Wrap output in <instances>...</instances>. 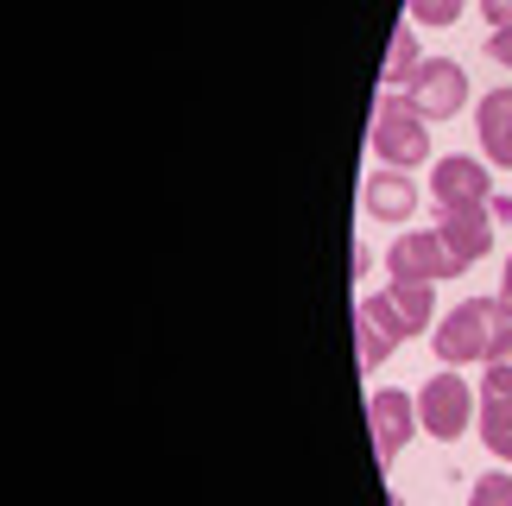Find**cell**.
<instances>
[{"label":"cell","mask_w":512,"mask_h":506,"mask_svg":"<svg viewBox=\"0 0 512 506\" xmlns=\"http://www.w3.org/2000/svg\"><path fill=\"white\" fill-rule=\"evenodd\" d=\"M361 197H367V216H380V222H405L411 209H418V184H411L405 171H373Z\"/></svg>","instance_id":"cell-11"},{"label":"cell","mask_w":512,"mask_h":506,"mask_svg":"<svg viewBox=\"0 0 512 506\" xmlns=\"http://www.w3.org/2000/svg\"><path fill=\"white\" fill-rule=\"evenodd\" d=\"M354 310H367L392 342H405V336H424L430 329V317H437V291H430L424 279H392L386 291H367Z\"/></svg>","instance_id":"cell-3"},{"label":"cell","mask_w":512,"mask_h":506,"mask_svg":"<svg viewBox=\"0 0 512 506\" xmlns=\"http://www.w3.org/2000/svg\"><path fill=\"white\" fill-rule=\"evenodd\" d=\"M418 64H424V57H418V26L405 19V26L392 32V45H386V83H411Z\"/></svg>","instance_id":"cell-13"},{"label":"cell","mask_w":512,"mask_h":506,"mask_svg":"<svg viewBox=\"0 0 512 506\" xmlns=\"http://www.w3.org/2000/svg\"><path fill=\"white\" fill-rule=\"evenodd\" d=\"M430 228H437V235L456 247L468 266L494 253V209H487V203H449V209H437V222H430Z\"/></svg>","instance_id":"cell-8"},{"label":"cell","mask_w":512,"mask_h":506,"mask_svg":"<svg viewBox=\"0 0 512 506\" xmlns=\"http://www.w3.org/2000/svg\"><path fill=\"white\" fill-rule=\"evenodd\" d=\"M405 19H411V26H456V19H462V0H405Z\"/></svg>","instance_id":"cell-15"},{"label":"cell","mask_w":512,"mask_h":506,"mask_svg":"<svg viewBox=\"0 0 512 506\" xmlns=\"http://www.w3.org/2000/svg\"><path fill=\"white\" fill-rule=\"evenodd\" d=\"M367 431H373V456L392 462L411 443V431H418V399L399 393V386H380L367 399Z\"/></svg>","instance_id":"cell-7"},{"label":"cell","mask_w":512,"mask_h":506,"mask_svg":"<svg viewBox=\"0 0 512 506\" xmlns=\"http://www.w3.org/2000/svg\"><path fill=\"white\" fill-rule=\"evenodd\" d=\"M487 209H494V222H512V197H494Z\"/></svg>","instance_id":"cell-20"},{"label":"cell","mask_w":512,"mask_h":506,"mask_svg":"<svg viewBox=\"0 0 512 506\" xmlns=\"http://www.w3.org/2000/svg\"><path fill=\"white\" fill-rule=\"evenodd\" d=\"M481 443L512 462V399H481Z\"/></svg>","instance_id":"cell-12"},{"label":"cell","mask_w":512,"mask_h":506,"mask_svg":"<svg viewBox=\"0 0 512 506\" xmlns=\"http://www.w3.org/2000/svg\"><path fill=\"white\" fill-rule=\"evenodd\" d=\"M468 506H512V475L506 469H487L475 488H468Z\"/></svg>","instance_id":"cell-16"},{"label":"cell","mask_w":512,"mask_h":506,"mask_svg":"<svg viewBox=\"0 0 512 506\" xmlns=\"http://www.w3.org/2000/svg\"><path fill=\"white\" fill-rule=\"evenodd\" d=\"M475 393H481V399H512V348H506L500 361L481 367V386H475Z\"/></svg>","instance_id":"cell-17"},{"label":"cell","mask_w":512,"mask_h":506,"mask_svg":"<svg viewBox=\"0 0 512 506\" xmlns=\"http://www.w3.org/2000/svg\"><path fill=\"white\" fill-rule=\"evenodd\" d=\"M430 197H437V209H449V203H494V178H487L481 159L449 152V159L430 165Z\"/></svg>","instance_id":"cell-9"},{"label":"cell","mask_w":512,"mask_h":506,"mask_svg":"<svg viewBox=\"0 0 512 506\" xmlns=\"http://www.w3.org/2000/svg\"><path fill=\"white\" fill-rule=\"evenodd\" d=\"M405 95L424 121H449V114H462V102H468V70L456 57H424L418 76L405 83Z\"/></svg>","instance_id":"cell-6"},{"label":"cell","mask_w":512,"mask_h":506,"mask_svg":"<svg viewBox=\"0 0 512 506\" xmlns=\"http://www.w3.org/2000/svg\"><path fill=\"white\" fill-rule=\"evenodd\" d=\"M500 304L512 310V253H506V266H500Z\"/></svg>","instance_id":"cell-19"},{"label":"cell","mask_w":512,"mask_h":506,"mask_svg":"<svg viewBox=\"0 0 512 506\" xmlns=\"http://www.w3.org/2000/svg\"><path fill=\"white\" fill-rule=\"evenodd\" d=\"M386 272L392 279H424V285H443V279H462L468 260L449 247L437 228H418V235H399L386 247Z\"/></svg>","instance_id":"cell-5"},{"label":"cell","mask_w":512,"mask_h":506,"mask_svg":"<svg viewBox=\"0 0 512 506\" xmlns=\"http://www.w3.org/2000/svg\"><path fill=\"white\" fill-rule=\"evenodd\" d=\"M512 348V310L500 298H468L437 323V361L443 367H487Z\"/></svg>","instance_id":"cell-1"},{"label":"cell","mask_w":512,"mask_h":506,"mask_svg":"<svg viewBox=\"0 0 512 506\" xmlns=\"http://www.w3.org/2000/svg\"><path fill=\"white\" fill-rule=\"evenodd\" d=\"M367 146L386 159V171H411V165L430 159V127L411 108V95H380V108L367 121Z\"/></svg>","instance_id":"cell-2"},{"label":"cell","mask_w":512,"mask_h":506,"mask_svg":"<svg viewBox=\"0 0 512 506\" xmlns=\"http://www.w3.org/2000/svg\"><path fill=\"white\" fill-rule=\"evenodd\" d=\"M354 348H361V367H380V361H386V355H392L399 342H392L386 329L367 317V310H354Z\"/></svg>","instance_id":"cell-14"},{"label":"cell","mask_w":512,"mask_h":506,"mask_svg":"<svg viewBox=\"0 0 512 506\" xmlns=\"http://www.w3.org/2000/svg\"><path fill=\"white\" fill-rule=\"evenodd\" d=\"M475 133L487 165H512V89H487L475 102Z\"/></svg>","instance_id":"cell-10"},{"label":"cell","mask_w":512,"mask_h":506,"mask_svg":"<svg viewBox=\"0 0 512 506\" xmlns=\"http://www.w3.org/2000/svg\"><path fill=\"white\" fill-rule=\"evenodd\" d=\"M475 405H481V393H468V380L456 367H443V374H430L418 386V424L437 443H456L468 431V418H475Z\"/></svg>","instance_id":"cell-4"},{"label":"cell","mask_w":512,"mask_h":506,"mask_svg":"<svg viewBox=\"0 0 512 506\" xmlns=\"http://www.w3.org/2000/svg\"><path fill=\"white\" fill-rule=\"evenodd\" d=\"M481 19H487V26H512V0H481Z\"/></svg>","instance_id":"cell-18"}]
</instances>
